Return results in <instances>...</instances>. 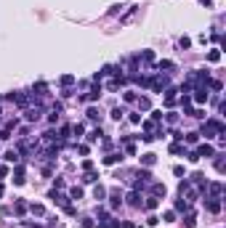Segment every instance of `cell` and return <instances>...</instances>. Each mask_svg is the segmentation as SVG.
<instances>
[{
  "mask_svg": "<svg viewBox=\"0 0 226 228\" xmlns=\"http://www.w3.org/2000/svg\"><path fill=\"white\" fill-rule=\"evenodd\" d=\"M192 154H194V156H197V159H199V156H213V146H207V143H202V146H199V149H197V151H192Z\"/></svg>",
  "mask_w": 226,
  "mask_h": 228,
  "instance_id": "2",
  "label": "cell"
},
{
  "mask_svg": "<svg viewBox=\"0 0 226 228\" xmlns=\"http://www.w3.org/2000/svg\"><path fill=\"white\" fill-rule=\"evenodd\" d=\"M146 207L154 209V207H157V199H154V196H149V199H146Z\"/></svg>",
  "mask_w": 226,
  "mask_h": 228,
  "instance_id": "12",
  "label": "cell"
},
{
  "mask_svg": "<svg viewBox=\"0 0 226 228\" xmlns=\"http://www.w3.org/2000/svg\"><path fill=\"white\" fill-rule=\"evenodd\" d=\"M144 164H154V154H146L144 156Z\"/></svg>",
  "mask_w": 226,
  "mask_h": 228,
  "instance_id": "16",
  "label": "cell"
},
{
  "mask_svg": "<svg viewBox=\"0 0 226 228\" xmlns=\"http://www.w3.org/2000/svg\"><path fill=\"white\" fill-rule=\"evenodd\" d=\"M197 138H199V133H189V135H186V141H189V143H197Z\"/></svg>",
  "mask_w": 226,
  "mask_h": 228,
  "instance_id": "10",
  "label": "cell"
},
{
  "mask_svg": "<svg viewBox=\"0 0 226 228\" xmlns=\"http://www.w3.org/2000/svg\"><path fill=\"white\" fill-rule=\"evenodd\" d=\"M213 135H224V122H218V119L205 122V138H213Z\"/></svg>",
  "mask_w": 226,
  "mask_h": 228,
  "instance_id": "1",
  "label": "cell"
},
{
  "mask_svg": "<svg viewBox=\"0 0 226 228\" xmlns=\"http://www.w3.org/2000/svg\"><path fill=\"white\" fill-rule=\"evenodd\" d=\"M88 117L91 119H101V111L96 109V106H91V109H88Z\"/></svg>",
  "mask_w": 226,
  "mask_h": 228,
  "instance_id": "4",
  "label": "cell"
},
{
  "mask_svg": "<svg viewBox=\"0 0 226 228\" xmlns=\"http://www.w3.org/2000/svg\"><path fill=\"white\" fill-rule=\"evenodd\" d=\"M72 82H75L72 74H64V77H61V85H72Z\"/></svg>",
  "mask_w": 226,
  "mask_h": 228,
  "instance_id": "8",
  "label": "cell"
},
{
  "mask_svg": "<svg viewBox=\"0 0 226 228\" xmlns=\"http://www.w3.org/2000/svg\"><path fill=\"white\" fill-rule=\"evenodd\" d=\"M40 114H43V106H35V109H29V111H27V119H29V122H37V119H40Z\"/></svg>",
  "mask_w": 226,
  "mask_h": 228,
  "instance_id": "3",
  "label": "cell"
},
{
  "mask_svg": "<svg viewBox=\"0 0 226 228\" xmlns=\"http://www.w3.org/2000/svg\"><path fill=\"white\" fill-rule=\"evenodd\" d=\"M13 180H16V183H24V172H21V167L16 170V175H13Z\"/></svg>",
  "mask_w": 226,
  "mask_h": 228,
  "instance_id": "7",
  "label": "cell"
},
{
  "mask_svg": "<svg viewBox=\"0 0 226 228\" xmlns=\"http://www.w3.org/2000/svg\"><path fill=\"white\" fill-rule=\"evenodd\" d=\"M16 212H19V215H24V212H27V204H24V202H16Z\"/></svg>",
  "mask_w": 226,
  "mask_h": 228,
  "instance_id": "9",
  "label": "cell"
},
{
  "mask_svg": "<svg viewBox=\"0 0 226 228\" xmlns=\"http://www.w3.org/2000/svg\"><path fill=\"white\" fill-rule=\"evenodd\" d=\"M6 159H8V162H19V154H16V151H8Z\"/></svg>",
  "mask_w": 226,
  "mask_h": 228,
  "instance_id": "5",
  "label": "cell"
},
{
  "mask_svg": "<svg viewBox=\"0 0 226 228\" xmlns=\"http://www.w3.org/2000/svg\"><path fill=\"white\" fill-rule=\"evenodd\" d=\"M117 159H120L117 154H109V156H106V159H104V162H106V164H114V162H117Z\"/></svg>",
  "mask_w": 226,
  "mask_h": 228,
  "instance_id": "13",
  "label": "cell"
},
{
  "mask_svg": "<svg viewBox=\"0 0 226 228\" xmlns=\"http://www.w3.org/2000/svg\"><path fill=\"white\" fill-rule=\"evenodd\" d=\"M207 59H210V61H218V59H221V53H218V51H210V56H207Z\"/></svg>",
  "mask_w": 226,
  "mask_h": 228,
  "instance_id": "15",
  "label": "cell"
},
{
  "mask_svg": "<svg viewBox=\"0 0 226 228\" xmlns=\"http://www.w3.org/2000/svg\"><path fill=\"white\" fill-rule=\"evenodd\" d=\"M128 199H130V204H136V207H139V204H141V199H139V194H136V191H133V194L128 196Z\"/></svg>",
  "mask_w": 226,
  "mask_h": 228,
  "instance_id": "6",
  "label": "cell"
},
{
  "mask_svg": "<svg viewBox=\"0 0 226 228\" xmlns=\"http://www.w3.org/2000/svg\"><path fill=\"white\" fill-rule=\"evenodd\" d=\"M104 196H106V191L101 189V186H96V199H104Z\"/></svg>",
  "mask_w": 226,
  "mask_h": 228,
  "instance_id": "14",
  "label": "cell"
},
{
  "mask_svg": "<svg viewBox=\"0 0 226 228\" xmlns=\"http://www.w3.org/2000/svg\"><path fill=\"white\" fill-rule=\"evenodd\" d=\"M83 196V189H72V199H80Z\"/></svg>",
  "mask_w": 226,
  "mask_h": 228,
  "instance_id": "17",
  "label": "cell"
},
{
  "mask_svg": "<svg viewBox=\"0 0 226 228\" xmlns=\"http://www.w3.org/2000/svg\"><path fill=\"white\" fill-rule=\"evenodd\" d=\"M152 191H154V194H165V186H160V183H154V186H152Z\"/></svg>",
  "mask_w": 226,
  "mask_h": 228,
  "instance_id": "11",
  "label": "cell"
}]
</instances>
